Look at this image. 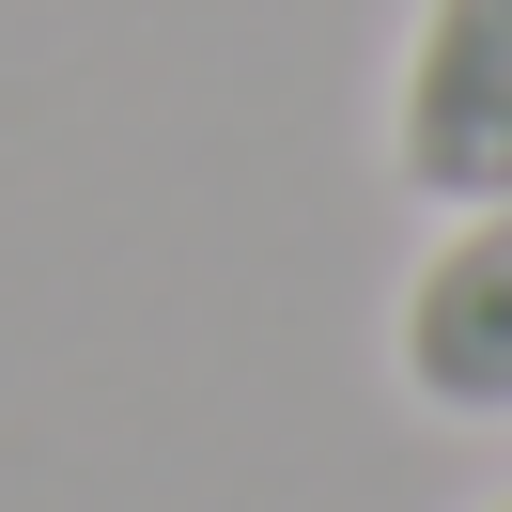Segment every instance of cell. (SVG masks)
Masks as SVG:
<instances>
[{"label":"cell","instance_id":"2","mask_svg":"<svg viewBox=\"0 0 512 512\" xmlns=\"http://www.w3.org/2000/svg\"><path fill=\"white\" fill-rule=\"evenodd\" d=\"M404 388L435 419H512V202H466L404 280Z\"/></svg>","mask_w":512,"mask_h":512},{"label":"cell","instance_id":"3","mask_svg":"<svg viewBox=\"0 0 512 512\" xmlns=\"http://www.w3.org/2000/svg\"><path fill=\"white\" fill-rule=\"evenodd\" d=\"M497 512H512V497H497Z\"/></svg>","mask_w":512,"mask_h":512},{"label":"cell","instance_id":"1","mask_svg":"<svg viewBox=\"0 0 512 512\" xmlns=\"http://www.w3.org/2000/svg\"><path fill=\"white\" fill-rule=\"evenodd\" d=\"M388 171L435 218L512 202V0H419L404 78H388Z\"/></svg>","mask_w":512,"mask_h":512}]
</instances>
